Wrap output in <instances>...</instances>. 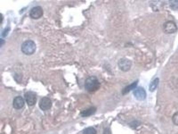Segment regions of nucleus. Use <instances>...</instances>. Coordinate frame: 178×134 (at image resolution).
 Wrapping results in <instances>:
<instances>
[{
  "label": "nucleus",
  "mask_w": 178,
  "mask_h": 134,
  "mask_svg": "<svg viewBox=\"0 0 178 134\" xmlns=\"http://www.w3.org/2000/svg\"><path fill=\"white\" fill-rule=\"evenodd\" d=\"M104 134H111V132H110V130L108 129H106L104 132Z\"/></svg>",
  "instance_id": "obj_16"
},
{
  "label": "nucleus",
  "mask_w": 178,
  "mask_h": 134,
  "mask_svg": "<svg viewBox=\"0 0 178 134\" xmlns=\"http://www.w3.org/2000/svg\"><path fill=\"white\" fill-rule=\"evenodd\" d=\"M172 120L174 124L178 126V111L174 114L172 117Z\"/></svg>",
  "instance_id": "obj_15"
},
{
  "label": "nucleus",
  "mask_w": 178,
  "mask_h": 134,
  "mask_svg": "<svg viewBox=\"0 0 178 134\" xmlns=\"http://www.w3.org/2000/svg\"><path fill=\"white\" fill-rule=\"evenodd\" d=\"M83 134H97V131L94 128L89 127L83 130Z\"/></svg>",
  "instance_id": "obj_13"
},
{
  "label": "nucleus",
  "mask_w": 178,
  "mask_h": 134,
  "mask_svg": "<svg viewBox=\"0 0 178 134\" xmlns=\"http://www.w3.org/2000/svg\"><path fill=\"white\" fill-rule=\"evenodd\" d=\"M43 15V10L41 6L34 7L30 11V16L34 19H38L42 16Z\"/></svg>",
  "instance_id": "obj_7"
},
{
  "label": "nucleus",
  "mask_w": 178,
  "mask_h": 134,
  "mask_svg": "<svg viewBox=\"0 0 178 134\" xmlns=\"http://www.w3.org/2000/svg\"><path fill=\"white\" fill-rule=\"evenodd\" d=\"M170 6L172 10H178V1H170Z\"/></svg>",
  "instance_id": "obj_14"
},
{
  "label": "nucleus",
  "mask_w": 178,
  "mask_h": 134,
  "mask_svg": "<svg viewBox=\"0 0 178 134\" xmlns=\"http://www.w3.org/2000/svg\"><path fill=\"white\" fill-rule=\"evenodd\" d=\"M24 105V100L22 97H16L14 99V101H13V106L15 109H22Z\"/></svg>",
  "instance_id": "obj_9"
},
{
  "label": "nucleus",
  "mask_w": 178,
  "mask_h": 134,
  "mask_svg": "<svg viewBox=\"0 0 178 134\" xmlns=\"http://www.w3.org/2000/svg\"><path fill=\"white\" fill-rule=\"evenodd\" d=\"M97 108L95 107H91L87 110L81 112L80 115L83 117H87L90 116L95 113L96 111Z\"/></svg>",
  "instance_id": "obj_10"
},
{
  "label": "nucleus",
  "mask_w": 178,
  "mask_h": 134,
  "mask_svg": "<svg viewBox=\"0 0 178 134\" xmlns=\"http://www.w3.org/2000/svg\"><path fill=\"white\" fill-rule=\"evenodd\" d=\"M21 50L25 54L32 55L36 50V45L34 42L31 40L26 41L22 44Z\"/></svg>",
  "instance_id": "obj_2"
},
{
  "label": "nucleus",
  "mask_w": 178,
  "mask_h": 134,
  "mask_svg": "<svg viewBox=\"0 0 178 134\" xmlns=\"http://www.w3.org/2000/svg\"><path fill=\"white\" fill-rule=\"evenodd\" d=\"M131 65V61L128 59H121L118 62L119 68L123 72H127L130 70Z\"/></svg>",
  "instance_id": "obj_4"
},
{
  "label": "nucleus",
  "mask_w": 178,
  "mask_h": 134,
  "mask_svg": "<svg viewBox=\"0 0 178 134\" xmlns=\"http://www.w3.org/2000/svg\"><path fill=\"white\" fill-rule=\"evenodd\" d=\"M163 28L164 32L166 34H173L177 31V27L173 21H168L164 24Z\"/></svg>",
  "instance_id": "obj_3"
},
{
  "label": "nucleus",
  "mask_w": 178,
  "mask_h": 134,
  "mask_svg": "<svg viewBox=\"0 0 178 134\" xmlns=\"http://www.w3.org/2000/svg\"><path fill=\"white\" fill-rule=\"evenodd\" d=\"M159 83V79L156 78L151 83L149 86V90L151 92H153L156 89Z\"/></svg>",
  "instance_id": "obj_12"
},
{
  "label": "nucleus",
  "mask_w": 178,
  "mask_h": 134,
  "mask_svg": "<svg viewBox=\"0 0 178 134\" xmlns=\"http://www.w3.org/2000/svg\"><path fill=\"white\" fill-rule=\"evenodd\" d=\"M100 87V83L97 78L95 76L89 77L85 82V88L89 93L97 91Z\"/></svg>",
  "instance_id": "obj_1"
},
{
  "label": "nucleus",
  "mask_w": 178,
  "mask_h": 134,
  "mask_svg": "<svg viewBox=\"0 0 178 134\" xmlns=\"http://www.w3.org/2000/svg\"><path fill=\"white\" fill-rule=\"evenodd\" d=\"M138 81H136L133 82L132 83L130 84V85L125 87L123 90H122V94L123 95H125L130 92L132 90L136 88L137 86Z\"/></svg>",
  "instance_id": "obj_11"
},
{
  "label": "nucleus",
  "mask_w": 178,
  "mask_h": 134,
  "mask_svg": "<svg viewBox=\"0 0 178 134\" xmlns=\"http://www.w3.org/2000/svg\"><path fill=\"white\" fill-rule=\"evenodd\" d=\"M52 106V101L48 98L44 97L41 99L39 103V107L43 111H47L51 108Z\"/></svg>",
  "instance_id": "obj_6"
},
{
  "label": "nucleus",
  "mask_w": 178,
  "mask_h": 134,
  "mask_svg": "<svg viewBox=\"0 0 178 134\" xmlns=\"http://www.w3.org/2000/svg\"><path fill=\"white\" fill-rule=\"evenodd\" d=\"M134 96L139 101H144L147 97L145 90L142 87L137 88L133 92Z\"/></svg>",
  "instance_id": "obj_8"
},
{
  "label": "nucleus",
  "mask_w": 178,
  "mask_h": 134,
  "mask_svg": "<svg viewBox=\"0 0 178 134\" xmlns=\"http://www.w3.org/2000/svg\"><path fill=\"white\" fill-rule=\"evenodd\" d=\"M25 100L29 106H33L37 102V95L34 92L29 91L25 94Z\"/></svg>",
  "instance_id": "obj_5"
}]
</instances>
